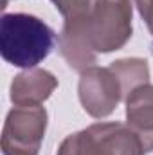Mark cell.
Masks as SVG:
<instances>
[{
  "label": "cell",
  "mask_w": 153,
  "mask_h": 155,
  "mask_svg": "<svg viewBox=\"0 0 153 155\" xmlns=\"http://www.w3.org/2000/svg\"><path fill=\"white\" fill-rule=\"evenodd\" d=\"M47 128L43 107H15L2 130L4 155H38Z\"/></svg>",
  "instance_id": "cell-4"
},
{
  "label": "cell",
  "mask_w": 153,
  "mask_h": 155,
  "mask_svg": "<svg viewBox=\"0 0 153 155\" xmlns=\"http://www.w3.org/2000/svg\"><path fill=\"white\" fill-rule=\"evenodd\" d=\"M128 126L137 134L144 152L153 150V85L142 83L126 99Z\"/></svg>",
  "instance_id": "cell-6"
},
{
  "label": "cell",
  "mask_w": 153,
  "mask_h": 155,
  "mask_svg": "<svg viewBox=\"0 0 153 155\" xmlns=\"http://www.w3.org/2000/svg\"><path fill=\"white\" fill-rule=\"evenodd\" d=\"M56 85V78L47 71H25L11 83V101L16 107H38L52 94Z\"/></svg>",
  "instance_id": "cell-7"
},
{
  "label": "cell",
  "mask_w": 153,
  "mask_h": 155,
  "mask_svg": "<svg viewBox=\"0 0 153 155\" xmlns=\"http://www.w3.org/2000/svg\"><path fill=\"white\" fill-rule=\"evenodd\" d=\"M139 11L153 33V0H139Z\"/></svg>",
  "instance_id": "cell-8"
},
{
  "label": "cell",
  "mask_w": 153,
  "mask_h": 155,
  "mask_svg": "<svg viewBox=\"0 0 153 155\" xmlns=\"http://www.w3.org/2000/svg\"><path fill=\"white\" fill-rule=\"evenodd\" d=\"M7 4H9V0H2V9H4V7H7Z\"/></svg>",
  "instance_id": "cell-9"
},
{
  "label": "cell",
  "mask_w": 153,
  "mask_h": 155,
  "mask_svg": "<svg viewBox=\"0 0 153 155\" xmlns=\"http://www.w3.org/2000/svg\"><path fill=\"white\" fill-rule=\"evenodd\" d=\"M122 94H126L124 87L112 67H90L81 76L79 99L90 116L105 117L112 114Z\"/></svg>",
  "instance_id": "cell-5"
},
{
  "label": "cell",
  "mask_w": 153,
  "mask_h": 155,
  "mask_svg": "<svg viewBox=\"0 0 153 155\" xmlns=\"http://www.w3.org/2000/svg\"><path fill=\"white\" fill-rule=\"evenodd\" d=\"M54 43V31L36 16L25 13H11L2 16L0 52L7 63L33 69L49 56Z\"/></svg>",
  "instance_id": "cell-2"
},
{
  "label": "cell",
  "mask_w": 153,
  "mask_h": 155,
  "mask_svg": "<svg viewBox=\"0 0 153 155\" xmlns=\"http://www.w3.org/2000/svg\"><path fill=\"white\" fill-rule=\"evenodd\" d=\"M146 153L137 134L121 123H99L69 135L58 155H142Z\"/></svg>",
  "instance_id": "cell-3"
},
{
  "label": "cell",
  "mask_w": 153,
  "mask_h": 155,
  "mask_svg": "<svg viewBox=\"0 0 153 155\" xmlns=\"http://www.w3.org/2000/svg\"><path fill=\"white\" fill-rule=\"evenodd\" d=\"M132 36L130 0H94L88 11L67 18L60 49L70 67L86 71L97 52L122 47Z\"/></svg>",
  "instance_id": "cell-1"
}]
</instances>
